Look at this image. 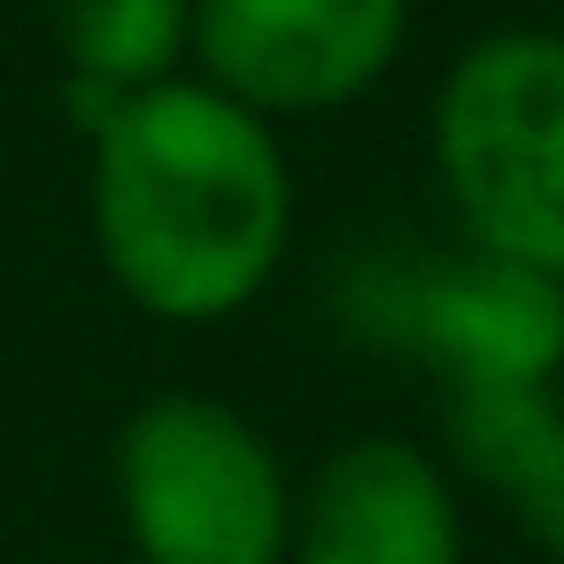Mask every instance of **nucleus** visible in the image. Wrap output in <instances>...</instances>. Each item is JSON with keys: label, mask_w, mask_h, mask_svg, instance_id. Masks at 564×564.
Here are the masks:
<instances>
[{"label": "nucleus", "mask_w": 564, "mask_h": 564, "mask_svg": "<svg viewBox=\"0 0 564 564\" xmlns=\"http://www.w3.org/2000/svg\"><path fill=\"white\" fill-rule=\"evenodd\" d=\"M94 248L155 325L240 317L294 248V163L279 124L202 86L194 70L117 94L86 117Z\"/></svg>", "instance_id": "f257e3e1"}, {"label": "nucleus", "mask_w": 564, "mask_h": 564, "mask_svg": "<svg viewBox=\"0 0 564 564\" xmlns=\"http://www.w3.org/2000/svg\"><path fill=\"white\" fill-rule=\"evenodd\" d=\"M333 302L348 340L417 364L441 394L564 371V279L464 232L356 248Z\"/></svg>", "instance_id": "f03ea898"}, {"label": "nucleus", "mask_w": 564, "mask_h": 564, "mask_svg": "<svg viewBox=\"0 0 564 564\" xmlns=\"http://www.w3.org/2000/svg\"><path fill=\"white\" fill-rule=\"evenodd\" d=\"M425 155L464 240L564 279V32L471 40L433 86Z\"/></svg>", "instance_id": "7ed1b4c3"}, {"label": "nucleus", "mask_w": 564, "mask_h": 564, "mask_svg": "<svg viewBox=\"0 0 564 564\" xmlns=\"http://www.w3.org/2000/svg\"><path fill=\"white\" fill-rule=\"evenodd\" d=\"M117 525L140 564H286L294 471L271 433L202 394H148L109 448Z\"/></svg>", "instance_id": "20e7f679"}, {"label": "nucleus", "mask_w": 564, "mask_h": 564, "mask_svg": "<svg viewBox=\"0 0 564 564\" xmlns=\"http://www.w3.org/2000/svg\"><path fill=\"white\" fill-rule=\"evenodd\" d=\"M402 47L410 0H194L186 70L263 124H294L379 94Z\"/></svg>", "instance_id": "39448f33"}, {"label": "nucleus", "mask_w": 564, "mask_h": 564, "mask_svg": "<svg viewBox=\"0 0 564 564\" xmlns=\"http://www.w3.org/2000/svg\"><path fill=\"white\" fill-rule=\"evenodd\" d=\"M286 564H464V487L441 448L356 433L294 479Z\"/></svg>", "instance_id": "423d86ee"}, {"label": "nucleus", "mask_w": 564, "mask_h": 564, "mask_svg": "<svg viewBox=\"0 0 564 564\" xmlns=\"http://www.w3.org/2000/svg\"><path fill=\"white\" fill-rule=\"evenodd\" d=\"M441 448H448L441 464L456 487L487 495L533 556L564 564V394L556 379L448 387Z\"/></svg>", "instance_id": "0eeeda50"}, {"label": "nucleus", "mask_w": 564, "mask_h": 564, "mask_svg": "<svg viewBox=\"0 0 564 564\" xmlns=\"http://www.w3.org/2000/svg\"><path fill=\"white\" fill-rule=\"evenodd\" d=\"M47 32L70 70V109H109L117 94L186 70L194 0H47Z\"/></svg>", "instance_id": "6e6552de"}]
</instances>
